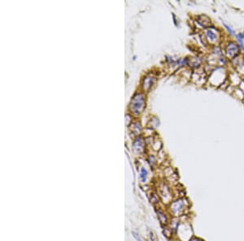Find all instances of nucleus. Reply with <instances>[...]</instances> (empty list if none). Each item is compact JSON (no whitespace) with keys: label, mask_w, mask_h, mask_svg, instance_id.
I'll use <instances>...</instances> for the list:
<instances>
[{"label":"nucleus","mask_w":244,"mask_h":241,"mask_svg":"<svg viewBox=\"0 0 244 241\" xmlns=\"http://www.w3.org/2000/svg\"><path fill=\"white\" fill-rule=\"evenodd\" d=\"M185 207V201L184 200H178L177 201L173 202L171 205V209L173 214H177L180 212L182 211V209Z\"/></svg>","instance_id":"obj_3"},{"label":"nucleus","mask_w":244,"mask_h":241,"mask_svg":"<svg viewBox=\"0 0 244 241\" xmlns=\"http://www.w3.org/2000/svg\"><path fill=\"white\" fill-rule=\"evenodd\" d=\"M146 175H147L146 170L144 169V168H143V169H142V171H141V178L143 179V181H145V180H146Z\"/></svg>","instance_id":"obj_7"},{"label":"nucleus","mask_w":244,"mask_h":241,"mask_svg":"<svg viewBox=\"0 0 244 241\" xmlns=\"http://www.w3.org/2000/svg\"><path fill=\"white\" fill-rule=\"evenodd\" d=\"M190 241H203L202 240H199V239H198V238H194V239H192V240H190Z\"/></svg>","instance_id":"obj_10"},{"label":"nucleus","mask_w":244,"mask_h":241,"mask_svg":"<svg viewBox=\"0 0 244 241\" xmlns=\"http://www.w3.org/2000/svg\"><path fill=\"white\" fill-rule=\"evenodd\" d=\"M157 214H158V218H159V220L160 221V222L162 224L165 225L168 223V218L166 217V215L163 213L162 211L160 210H158L157 211Z\"/></svg>","instance_id":"obj_5"},{"label":"nucleus","mask_w":244,"mask_h":241,"mask_svg":"<svg viewBox=\"0 0 244 241\" xmlns=\"http://www.w3.org/2000/svg\"><path fill=\"white\" fill-rule=\"evenodd\" d=\"M239 53V47L237 44L234 42H230L227 44L225 47V55L229 59H234V57L238 55Z\"/></svg>","instance_id":"obj_1"},{"label":"nucleus","mask_w":244,"mask_h":241,"mask_svg":"<svg viewBox=\"0 0 244 241\" xmlns=\"http://www.w3.org/2000/svg\"><path fill=\"white\" fill-rule=\"evenodd\" d=\"M236 37H237V42H238V43L240 44L241 46H243V39H244V33H238V34H237V35H236Z\"/></svg>","instance_id":"obj_6"},{"label":"nucleus","mask_w":244,"mask_h":241,"mask_svg":"<svg viewBox=\"0 0 244 241\" xmlns=\"http://www.w3.org/2000/svg\"><path fill=\"white\" fill-rule=\"evenodd\" d=\"M205 35L207 37L208 42L210 43H216L219 40V33H217V29L213 27H209L206 29Z\"/></svg>","instance_id":"obj_2"},{"label":"nucleus","mask_w":244,"mask_h":241,"mask_svg":"<svg viewBox=\"0 0 244 241\" xmlns=\"http://www.w3.org/2000/svg\"><path fill=\"white\" fill-rule=\"evenodd\" d=\"M133 235H134V236L136 237V239H137V240H138L141 241V239H140V238H139V236H138V235H137V234H136V233H135V232H133Z\"/></svg>","instance_id":"obj_9"},{"label":"nucleus","mask_w":244,"mask_h":241,"mask_svg":"<svg viewBox=\"0 0 244 241\" xmlns=\"http://www.w3.org/2000/svg\"><path fill=\"white\" fill-rule=\"evenodd\" d=\"M224 26H225V28L227 29L228 31L230 32V34H232V35H234V30L231 29L230 28V26H228V25H227V24H224Z\"/></svg>","instance_id":"obj_8"},{"label":"nucleus","mask_w":244,"mask_h":241,"mask_svg":"<svg viewBox=\"0 0 244 241\" xmlns=\"http://www.w3.org/2000/svg\"><path fill=\"white\" fill-rule=\"evenodd\" d=\"M197 20H198L197 21L199 23V24L204 28H209L211 25V20L207 16H203V15L199 16L197 17Z\"/></svg>","instance_id":"obj_4"}]
</instances>
